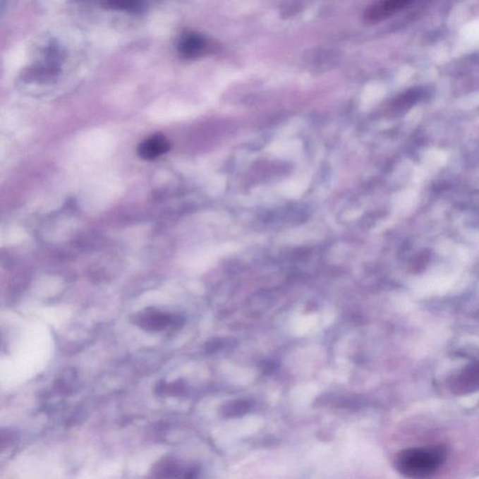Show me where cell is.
<instances>
[{
	"label": "cell",
	"mask_w": 479,
	"mask_h": 479,
	"mask_svg": "<svg viewBox=\"0 0 479 479\" xmlns=\"http://www.w3.org/2000/svg\"><path fill=\"white\" fill-rule=\"evenodd\" d=\"M447 456V449L444 446L413 447L398 453L394 466L404 477L428 478L439 471L446 461Z\"/></svg>",
	"instance_id": "1"
},
{
	"label": "cell",
	"mask_w": 479,
	"mask_h": 479,
	"mask_svg": "<svg viewBox=\"0 0 479 479\" xmlns=\"http://www.w3.org/2000/svg\"><path fill=\"white\" fill-rule=\"evenodd\" d=\"M181 318L154 309H146L137 315L138 325L148 331H163L170 326L179 325Z\"/></svg>",
	"instance_id": "2"
},
{
	"label": "cell",
	"mask_w": 479,
	"mask_h": 479,
	"mask_svg": "<svg viewBox=\"0 0 479 479\" xmlns=\"http://www.w3.org/2000/svg\"><path fill=\"white\" fill-rule=\"evenodd\" d=\"M415 0H380L366 11L365 19L372 23L383 21L408 7Z\"/></svg>",
	"instance_id": "3"
},
{
	"label": "cell",
	"mask_w": 479,
	"mask_h": 479,
	"mask_svg": "<svg viewBox=\"0 0 479 479\" xmlns=\"http://www.w3.org/2000/svg\"><path fill=\"white\" fill-rule=\"evenodd\" d=\"M171 143L162 134L152 135L140 143L137 148L138 156L146 162H151L169 152Z\"/></svg>",
	"instance_id": "4"
},
{
	"label": "cell",
	"mask_w": 479,
	"mask_h": 479,
	"mask_svg": "<svg viewBox=\"0 0 479 479\" xmlns=\"http://www.w3.org/2000/svg\"><path fill=\"white\" fill-rule=\"evenodd\" d=\"M208 42L198 34H186L178 44V53L183 59H193L203 56L208 51Z\"/></svg>",
	"instance_id": "5"
},
{
	"label": "cell",
	"mask_w": 479,
	"mask_h": 479,
	"mask_svg": "<svg viewBox=\"0 0 479 479\" xmlns=\"http://www.w3.org/2000/svg\"><path fill=\"white\" fill-rule=\"evenodd\" d=\"M456 393H466L479 389V363H472L460 372L452 381Z\"/></svg>",
	"instance_id": "6"
},
{
	"label": "cell",
	"mask_w": 479,
	"mask_h": 479,
	"mask_svg": "<svg viewBox=\"0 0 479 479\" xmlns=\"http://www.w3.org/2000/svg\"><path fill=\"white\" fill-rule=\"evenodd\" d=\"M145 0H107L109 7L114 10L139 13L145 6Z\"/></svg>",
	"instance_id": "7"
},
{
	"label": "cell",
	"mask_w": 479,
	"mask_h": 479,
	"mask_svg": "<svg viewBox=\"0 0 479 479\" xmlns=\"http://www.w3.org/2000/svg\"><path fill=\"white\" fill-rule=\"evenodd\" d=\"M423 95V90H420V89H413V90L406 92V94H404L403 96L400 97V99L397 100L396 104L400 108L410 107V106L417 102L418 99H420Z\"/></svg>",
	"instance_id": "8"
}]
</instances>
